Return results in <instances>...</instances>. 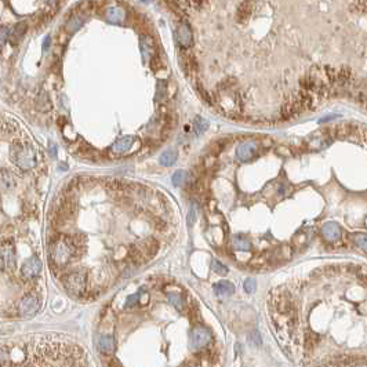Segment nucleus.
I'll use <instances>...</instances> for the list:
<instances>
[{"instance_id": "nucleus-32", "label": "nucleus", "mask_w": 367, "mask_h": 367, "mask_svg": "<svg viewBox=\"0 0 367 367\" xmlns=\"http://www.w3.org/2000/svg\"><path fill=\"white\" fill-rule=\"evenodd\" d=\"M140 301V293H137V294H133L131 297H128L127 298V304H126V308H130V307H134L137 302Z\"/></svg>"}, {"instance_id": "nucleus-23", "label": "nucleus", "mask_w": 367, "mask_h": 367, "mask_svg": "<svg viewBox=\"0 0 367 367\" xmlns=\"http://www.w3.org/2000/svg\"><path fill=\"white\" fill-rule=\"evenodd\" d=\"M207 127H208V122L204 121L201 116H196L194 119V128L198 134H202L203 131H206Z\"/></svg>"}, {"instance_id": "nucleus-2", "label": "nucleus", "mask_w": 367, "mask_h": 367, "mask_svg": "<svg viewBox=\"0 0 367 367\" xmlns=\"http://www.w3.org/2000/svg\"><path fill=\"white\" fill-rule=\"evenodd\" d=\"M48 246H50L48 247V254H50V258L54 261L55 267H65L72 257L81 254L71 243L68 235L67 236L61 235L58 241L48 243Z\"/></svg>"}, {"instance_id": "nucleus-15", "label": "nucleus", "mask_w": 367, "mask_h": 367, "mask_svg": "<svg viewBox=\"0 0 367 367\" xmlns=\"http://www.w3.org/2000/svg\"><path fill=\"white\" fill-rule=\"evenodd\" d=\"M214 293L217 294L218 297H228L231 294H234L235 286L228 281H220L218 283H215L213 286Z\"/></svg>"}, {"instance_id": "nucleus-7", "label": "nucleus", "mask_w": 367, "mask_h": 367, "mask_svg": "<svg viewBox=\"0 0 367 367\" xmlns=\"http://www.w3.org/2000/svg\"><path fill=\"white\" fill-rule=\"evenodd\" d=\"M41 268H43V264L41 261L38 258V257H31L28 258L22 267H21V275L24 279H34L38 275L41 274Z\"/></svg>"}, {"instance_id": "nucleus-27", "label": "nucleus", "mask_w": 367, "mask_h": 367, "mask_svg": "<svg viewBox=\"0 0 367 367\" xmlns=\"http://www.w3.org/2000/svg\"><path fill=\"white\" fill-rule=\"evenodd\" d=\"M187 173L184 171V170H178V171H175L173 175V184L175 187H181L185 181H187Z\"/></svg>"}, {"instance_id": "nucleus-28", "label": "nucleus", "mask_w": 367, "mask_h": 367, "mask_svg": "<svg viewBox=\"0 0 367 367\" xmlns=\"http://www.w3.org/2000/svg\"><path fill=\"white\" fill-rule=\"evenodd\" d=\"M227 144H228V140H221V141H217V142H214L213 145H211V154L213 155H218L221 154L222 151H224V148L227 147Z\"/></svg>"}, {"instance_id": "nucleus-35", "label": "nucleus", "mask_w": 367, "mask_h": 367, "mask_svg": "<svg viewBox=\"0 0 367 367\" xmlns=\"http://www.w3.org/2000/svg\"><path fill=\"white\" fill-rule=\"evenodd\" d=\"M214 163H215V159L210 156V158H207L206 161H204V167H206V168H211Z\"/></svg>"}, {"instance_id": "nucleus-26", "label": "nucleus", "mask_w": 367, "mask_h": 367, "mask_svg": "<svg viewBox=\"0 0 367 367\" xmlns=\"http://www.w3.org/2000/svg\"><path fill=\"white\" fill-rule=\"evenodd\" d=\"M81 25H82V18H79V17H76V15H75V17H72L71 20L68 21L65 29H67L69 34H72V32H75L76 29H79Z\"/></svg>"}, {"instance_id": "nucleus-10", "label": "nucleus", "mask_w": 367, "mask_h": 367, "mask_svg": "<svg viewBox=\"0 0 367 367\" xmlns=\"http://www.w3.org/2000/svg\"><path fill=\"white\" fill-rule=\"evenodd\" d=\"M177 41H178V44L184 48H188L192 44V41H194V36H192V31L188 24H181L178 29H177Z\"/></svg>"}, {"instance_id": "nucleus-5", "label": "nucleus", "mask_w": 367, "mask_h": 367, "mask_svg": "<svg viewBox=\"0 0 367 367\" xmlns=\"http://www.w3.org/2000/svg\"><path fill=\"white\" fill-rule=\"evenodd\" d=\"M41 308V301L36 295H25L22 297L18 302H17V312L21 318H29L34 316Z\"/></svg>"}, {"instance_id": "nucleus-31", "label": "nucleus", "mask_w": 367, "mask_h": 367, "mask_svg": "<svg viewBox=\"0 0 367 367\" xmlns=\"http://www.w3.org/2000/svg\"><path fill=\"white\" fill-rule=\"evenodd\" d=\"M243 287H245V290H246L247 293H253V291H255L257 283H255V281H253V279H247V281L245 282Z\"/></svg>"}, {"instance_id": "nucleus-37", "label": "nucleus", "mask_w": 367, "mask_h": 367, "mask_svg": "<svg viewBox=\"0 0 367 367\" xmlns=\"http://www.w3.org/2000/svg\"><path fill=\"white\" fill-rule=\"evenodd\" d=\"M48 43H50V38H46V41H44V50L48 48Z\"/></svg>"}, {"instance_id": "nucleus-12", "label": "nucleus", "mask_w": 367, "mask_h": 367, "mask_svg": "<svg viewBox=\"0 0 367 367\" xmlns=\"http://www.w3.org/2000/svg\"><path fill=\"white\" fill-rule=\"evenodd\" d=\"M141 250H142V253L147 255V258L149 260L151 257H154L155 254L158 253V250H159V243L156 239L154 238H147V239H144V241L140 242V245H138Z\"/></svg>"}, {"instance_id": "nucleus-33", "label": "nucleus", "mask_w": 367, "mask_h": 367, "mask_svg": "<svg viewBox=\"0 0 367 367\" xmlns=\"http://www.w3.org/2000/svg\"><path fill=\"white\" fill-rule=\"evenodd\" d=\"M152 222H154V227L156 228V229H159V231L166 229V222H164L163 220H161V218H155Z\"/></svg>"}, {"instance_id": "nucleus-34", "label": "nucleus", "mask_w": 367, "mask_h": 367, "mask_svg": "<svg viewBox=\"0 0 367 367\" xmlns=\"http://www.w3.org/2000/svg\"><path fill=\"white\" fill-rule=\"evenodd\" d=\"M276 154L283 155V156H288V155H290V151H288L287 148L281 147V148H278V149H276Z\"/></svg>"}, {"instance_id": "nucleus-9", "label": "nucleus", "mask_w": 367, "mask_h": 367, "mask_svg": "<svg viewBox=\"0 0 367 367\" xmlns=\"http://www.w3.org/2000/svg\"><path fill=\"white\" fill-rule=\"evenodd\" d=\"M322 236L323 239L328 243H335L341 239V228L337 222H326L323 227H322Z\"/></svg>"}, {"instance_id": "nucleus-17", "label": "nucleus", "mask_w": 367, "mask_h": 367, "mask_svg": "<svg viewBox=\"0 0 367 367\" xmlns=\"http://www.w3.org/2000/svg\"><path fill=\"white\" fill-rule=\"evenodd\" d=\"M232 246L236 250H242V251H248L251 248V243L250 241L245 238V236H241V235H235L232 238Z\"/></svg>"}, {"instance_id": "nucleus-14", "label": "nucleus", "mask_w": 367, "mask_h": 367, "mask_svg": "<svg viewBox=\"0 0 367 367\" xmlns=\"http://www.w3.org/2000/svg\"><path fill=\"white\" fill-rule=\"evenodd\" d=\"M105 15H107V18L109 22L118 24V22H123V21H124V18H126V11L119 6H112L108 8Z\"/></svg>"}, {"instance_id": "nucleus-20", "label": "nucleus", "mask_w": 367, "mask_h": 367, "mask_svg": "<svg viewBox=\"0 0 367 367\" xmlns=\"http://www.w3.org/2000/svg\"><path fill=\"white\" fill-rule=\"evenodd\" d=\"M36 107L39 111L41 112H47V111H50L51 109V101L48 98V95L46 94V91H41L39 94V97H38V100H36Z\"/></svg>"}, {"instance_id": "nucleus-13", "label": "nucleus", "mask_w": 367, "mask_h": 367, "mask_svg": "<svg viewBox=\"0 0 367 367\" xmlns=\"http://www.w3.org/2000/svg\"><path fill=\"white\" fill-rule=\"evenodd\" d=\"M98 349L104 355H112L115 351V340L112 335L109 334H104L101 335L98 340Z\"/></svg>"}, {"instance_id": "nucleus-8", "label": "nucleus", "mask_w": 367, "mask_h": 367, "mask_svg": "<svg viewBox=\"0 0 367 367\" xmlns=\"http://www.w3.org/2000/svg\"><path fill=\"white\" fill-rule=\"evenodd\" d=\"M257 151H258L257 142L246 141V142H242L241 145L236 148V158L241 162H248L255 156Z\"/></svg>"}, {"instance_id": "nucleus-30", "label": "nucleus", "mask_w": 367, "mask_h": 367, "mask_svg": "<svg viewBox=\"0 0 367 367\" xmlns=\"http://www.w3.org/2000/svg\"><path fill=\"white\" fill-rule=\"evenodd\" d=\"M27 28H28V25L25 24V22H21V24H18L17 27L14 28V35H15L17 38H20V36H22V35L25 34Z\"/></svg>"}, {"instance_id": "nucleus-22", "label": "nucleus", "mask_w": 367, "mask_h": 367, "mask_svg": "<svg viewBox=\"0 0 367 367\" xmlns=\"http://www.w3.org/2000/svg\"><path fill=\"white\" fill-rule=\"evenodd\" d=\"M14 185V180H13V175L7 171L6 168H3V171H1V187L4 191H8V189H11Z\"/></svg>"}, {"instance_id": "nucleus-4", "label": "nucleus", "mask_w": 367, "mask_h": 367, "mask_svg": "<svg viewBox=\"0 0 367 367\" xmlns=\"http://www.w3.org/2000/svg\"><path fill=\"white\" fill-rule=\"evenodd\" d=\"M211 341V333L207 327L196 325L189 334V348L192 352H202Z\"/></svg>"}, {"instance_id": "nucleus-24", "label": "nucleus", "mask_w": 367, "mask_h": 367, "mask_svg": "<svg viewBox=\"0 0 367 367\" xmlns=\"http://www.w3.org/2000/svg\"><path fill=\"white\" fill-rule=\"evenodd\" d=\"M354 242L361 250H363L365 253H367V234L354 235Z\"/></svg>"}, {"instance_id": "nucleus-29", "label": "nucleus", "mask_w": 367, "mask_h": 367, "mask_svg": "<svg viewBox=\"0 0 367 367\" xmlns=\"http://www.w3.org/2000/svg\"><path fill=\"white\" fill-rule=\"evenodd\" d=\"M196 220H198V214H196V208H195V206L192 204L191 208H189V213H188V217H187L188 225H189V227H192L195 222H196Z\"/></svg>"}, {"instance_id": "nucleus-1", "label": "nucleus", "mask_w": 367, "mask_h": 367, "mask_svg": "<svg viewBox=\"0 0 367 367\" xmlns=\"http://www.w3.org/2000/svg\"><path fill=\"white\" fill-rule=\"evenodd\" d=\"M10 159L21 170H31L36 164L34 147L28 141H14L10 147Z\"/></svg>"}, {"instance_id": "nucleus-21", "label": "nucleus", "mask_w": 367, "mask_h": 367, "mask_svg": "<svg viewBox=\"0 0 367 367\" xmlns=\"http://www.w3.org/2000/svg\"><path fill=\"white\" fill-rule=\"evenodd\" d=\"M167 298H168V301H170L180 312H182L184 305H185V300H184V297H182L180 293H167Z\"/></svg>"}, {"instance_id": "nucleus-18", "label": "nucleus", "mask_w": 367, "mask_h": 367, "mask_svg": "<svg viewBox=\"0 0 367 367\" xmlns=\"http://www.w3.org/2000/svg\"><path fill=\"white\" fill-rule=\"evenodd\" d=\"M159 162H161L162 166H173L174 163L177 162V151L175 149H167V151H164L161 155Z\"/></svg>"}, {"instance_id": "nucleus-38", "label": "nucleus", "mask_w": 367, "mask_h": 367, "mask_svg": "<svg viewBox=\"0 0 367 367\" xmlns=\"http://www.w3.org/2000/svg\"><path fill=\"white\" fill-rule=\"evenodd\" d=\"M46 1H55V0H46Z\"/></svg>"}, {"instance_id": "nucleus-19", "label": "nucleus", "mask_w": 367, "mask_h": 367, "mask_svg": "<svg viewBox=\"0 0 367 367\" xmlns=\"http://www.w3.org/2000/svg\"><path fill=\"white\" fill-rule=\"evenodd\" d=\"M68 238H69L71 243L74 245L75 248H76L79 253H82V251L84 250V247H86V245H87V238L84 236V235H82V234L68 235Z\"/></svg>"}, {"instance_id": "nucleus-11", "label": "nucleus", "mask_w": 367, "mask_h": 367, "mask_svg": "<svg viewBox=\"0 0 367 367\" xmlns=\"http://www.w3.org/2000/svg\"><path fill=\"white\" fill-rule=\"evenodd\" d=\"M134 138L131 135H124V137H122L119 140H116L112 144V147H111V151H112V154L115 155H123L126 154L130 151V148L133 145Z\"/></svg>"}, {"instance_id": "nucleus-16", "label": "nucleus", "mask_w": 367, "mask_h": 367, "mask_svg": "<svg viewBox=\"0 0 367 367\" xmlns=\"http://www.w3.org/2000/svg\"><path fill=\"white\" fill-rule=\"evenodd\" d=\"M128 258H130V261L133 262L134 265H137V267H140L142 264H145L148 260L147 255L142 253V250H141L138 246H133L128 250Z\"/></svg>"}, {"instance_id": "nucleus-6", "label": "nucleus", "mask_w": 367, "mask_h": 367, "mask_svg": "<svg viewBox=\"0 0 367 367\" xmlns=\"http://www.w3.org/2000/svg\"><path fill=\"white\" fill-rule=\"evenodd\" d=\"M1 271H11L15 268V250H14L13 243L10 241H3L1 243Z\"/></svg>"}, {"instance_id": "nucleus-3", "label": "nucleus", "mask_w": 367, "mask_h": 367, "mask_svg": "<svg viewBox=\"0 0 367 367\" xmlns=\"http://www.w3.org/2000/svg\"><path fill=\"white\" fill-rule=\"evenodd\" d=\"M64 286L68 290V293L79 297L86 291L87 287V272L84 269L71 272L64 278Z\"/></svg>"}, {"instance_id": "nucleus-36", "label": "nucleus", "mask_w": 367, "mask_h": 367, "mask_svg": "<svg viewBox=\"0 0 367 367\" xmlns=\"http://www.w3.org/2000/svg\"><path fill=\"white\" fill-rule=\"evenodd\" d=\"M255 341V344L257 345H261V337H260V334L258 333H254L251 334V337H250V341Z\"/></svg>"}, {"instance_id": "nucleus-25", "label": "nucleus", "mask_w": 367, "mask_h": 367, "mask_svg": "<svg viewBox=\"0 0 367 367\" xmlns=\"http://www.w3.org/2000/svg\"><path fill=\"white\" fill-rule=\"evenodd\" d=\"M211 269H213L215 274L221 275V276H225V275H228V268L225 267L222 262H220L218 260L211 261Z\"/></svg>"}]
</instances>
